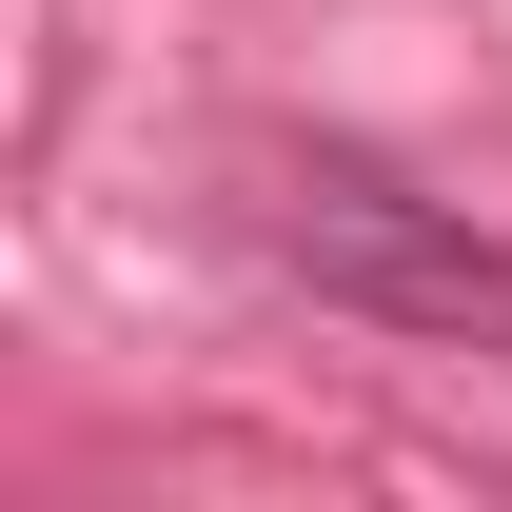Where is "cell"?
Returning a JSON list of instances; mask_svg holds the SVG:
<instances>
[{
    "label": "cell",
    "mask_w": 512,
    "mask_h": 512,
    "mask_svg": "<svg viewBox=\"0 0 512 512\" xmlns=\"http://www.w3.org/2000/svg\"><path fill=\"white\" fill-rule=\"evenodd\" d=\"M276 256L316 296H375V316H434V335H512V256L453 237L434 197H394L375 158H296L276 178Z\"/></svg>",
    "instance_id": "obj_1"
}]
</instances>
